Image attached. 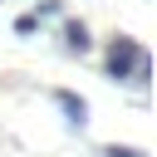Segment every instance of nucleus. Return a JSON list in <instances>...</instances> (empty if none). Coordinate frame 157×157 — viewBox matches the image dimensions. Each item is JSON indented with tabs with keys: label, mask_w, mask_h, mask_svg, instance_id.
Returning a JSON list of instances; mask_svg holds the SVG:
<instances>
[{
	"label": "nucleus",
	"mask_w": 157,
	"mask_h": 157,
	"mask_svg": "<svg viewBox=\"0 0 157 157\" xmlns=\"http://www.w3.org/2000/svg\"><path fill=\"white\" fill-rule=\"evenodd\" d=\"M137 59H142V54H137V44H132L128 34H118V44L108 49V74H113V78H128V74L137 69Z\"/></svg>",
	"instance_id": "f257e3e1"
},
{
	"label": "nucleus",
	"mask_w": 157,
	"mask_h": 157,
	"mask_svg": "<svg viewBox=\"0 0 157 157\" xmlns=\"http://www.w3.org/2000/svg\"><path fill=\"white\" fill-rule=\"evenodd\" d=\"M54 103H59V108L69 113V123H78V128H83V118H88V103H83L78 93H69V88H59V93H54Z\"/></svg>",
	"instance_id": "f03ea898"
},
{
	"label": "nucleus",
	"mask_w": 157,
	"mask_h": 157,
	"mask_svg": "<svg viewBox=\"0 0 157 157\" xmlns=\"http://www.w3.org/2000/svg\"><path fill=\"white\" fill-rule=\"evenodd\" d=\"M69 44H74V49H88V29H83V25H69Z\"/></svg>",
	"instance_id": "7ed1b4c3"
},
{
	"label": "nucleus",
	"mask_w": 157,
	"mask_h": 157,
	"mask_svg": "<svg viewBox=\"0 0 157 157\" xmlns=\"http://www.w3.org/2000/svg\"><path fill=\"white\" fill-rule=\"evenodd\" d=\"M103 157H142V152H132V147H108Z\"/></svg>",
	"instance_id": "20e7f679"
}]
</instances>
